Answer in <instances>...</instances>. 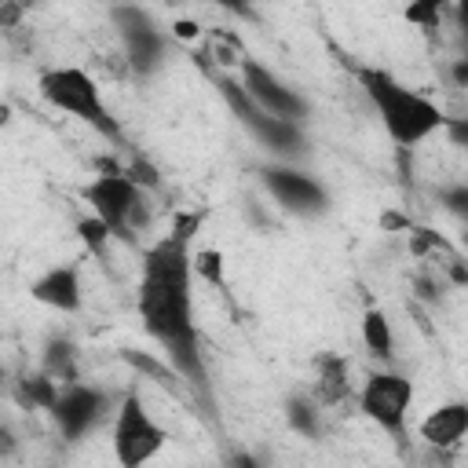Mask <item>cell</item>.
Wrapping results in <instances>:
<instances>
[{
	"label": "cell",
	"mask_w": 468,
	"mask_h": 468,
	"mask_svg": "<svg viewBox=\"0 0 468 468\" xmlns=\"http://www.w3.org/2000/svg\"><path fill=\"white\" fill-rule=\"evenodd\" d=\"M260 183L271 201L292 216H322L329 208V190L292 161H267L260 168Z\"/></svg>",
	"instance_id": "9"
},
{
	"label": "cell",
	"mask_w": 468,
	"mask_h": 468,
	"mask_svg": "<svg viewBox=\"0 0 468 468\" xmlns=\"http://www.w3.org/2000/svg\"><path fill=\"white\" fill-rule=\"evenodd\" d=\"M435 197H439V205H442L446 212H453L457 219H464V223H468V183H453V186H442Z\"/></svg>",
	"instance_id": "22"
},
{
	"label": "cell",
	"mask_w": 468,
	"mask_h": 468,
	"mask_svg": "<svg viewBox=\"0 0 468 468\" xmlns=\"http://www.w3.org/2000/svg\"><path fill=\"white\" fill-rule=\"evenodd\" d=\"M241 128L267 150L274 154V161H292L307 150V135H303V124L296 121H285V117H271L256 106V113L249 121H241Z\"/></svg>",
	"instance_id": "12"
},
{
	"label": "cell",
	"mask_w": 468,
	"mask_h": 468,
	"mask_svg": "<svg viewBox=\"0 0 468 468\" xmlns=\"http://www.w3.org/2000/svg\"><path fill=\"white\" fill-rule=\"evenodd\" d=\"M208 4L219 7V11L238 15V18H249V15H252V0H208Z\"/></svg>",
	"instance_id": "26"
},
{
	"label": "cell",
	"mask_w": 468,
	"mask_h": 468,
	"mask_svg": "<svg viewBox=\"0 0 468 468\" xmlns=\"http://www.w3.org/2000/svg\"><path fill=\"white\" fill-rule=\"evenodd\" d=\"M113 26L121 40V62L132 77H154L168 62V33L139 4H117Z\"/></svg>",
	"instance_id": "7"
},
{
	"label": "cell",
	"mask_w": 468,
	"mask_h": 468,
	"mask_svg": "<svg viewBox=\"0 0 468 468\" xmlns=\"http://www.w3.org/2000/svg\"><path fill=\"white\" fill-rule=\"evenodd\" d=\"M80 351H77V344H69L66 336H51L48 340V347H44V369L58 380V384H69V380H80Z\"/></svg>",
	"instance_id": "17"
},
{
	"label": "cell",
	"mask_w": 468,
	"mask_h": 468,
	"mask_svg": "<svg viewBox=\"0 0 468 468\" xmlns=\"http://www.w3.org/2000/svg\"><path fill=\"white\" fill-rule=\"evenodd\" d=\"M37 91L51 110L80 121L84 128H91L110 146H124V128H121L117 113L106 106L99 80L84 66H51V69H44L37 77Z\"/></svg>",
	"instance_id": "3"
},
{
	"label": "cell",
	"mask_w": 468,
	"mask_h": 468,
	"mask_svg": "<svg viewBox=\"0 0 468 468\" xmlns=\"http://www.w3.org/2000/svg\"><path fill=\"white\" fill-rule=\"evenodd\" d=\"M446 7H453V0H406V22L420 29H435Z\"/></svg>",
	"instance_id": "21"
},
{
	"label": "cell",
	"mask_w": 468,
	"mask_h": 468,
	"mask_svg": "<svg viewBox=\"0 0 468 468\" xmlns=\"http://www.w3.org/2000/svg\"><path fill=\"white\" fill-rule=\"evenodd\" d=\"M442 135L450 139V146H461L468 150V117H446V128Z\"/></svg>",
	"instance_id": "23"
},
{
	"label": "cell",
	"mask_w": 468,
	"mask_h": 468,
	"mask_svg": "<svg viewBox=\"0 0 468 468\" xmlns=\"http://www.w3.org/2000/svg\"><path fill=\"white\" fill-rule=\"evenodd\" d=\"M446 77H450V84H453V88L468 91V51H464V55H457V58H450Z\"/></svg>",
	"instance_id": "24"
},
{
	"label": "cell",
	"mask_w": 468,
	"mask_h": 468,
	"mask_svg": "<svg viewBox=\"0 0 468 468\" xmlns=\"http://www.w3.org/2000/svg\"><path fill=\"white\" fill-rule=\"evenodd\" d=\"M238 77H241L249 99H252L263 113H271V117H285V121H296V124H303V121L311 117V102H307L292 84H285L263 58L249 55V58L241 62Z\"/></svg>",
	"instance_id": "10"
},
{
	"label": "cell",
	"mask_w": 468,
	"mask_h": 468,
	"mask_svg": "<svg viewBox=\"0 0 468 468\" xmlns=\"http://www.w3.org/2000/svg\"><path fill=\"white\" fill-rule=\"evenodd\" d=\"M168 442L165 424L150 413L143 391L135 384H128L117 399L113 410V424H110V450L117 457L121 468H139L146 461H154Z\"/></svg>",
	"instance_id": "5"
},
{
	"label": "cell",
	"mask_w": 468,
	"mask_h": 468,
	"mask_svg": "<svg viewBox=\"0 0 468 468\" xmlns=\"http://www.w3.org/2000/svg\"><path fill=\"white\" fill-rule=\"evenodd\" d=\"M453 18H457V26H461L464 37H468V0H453Z\"/></svg>",
	"instance_id": "27"
},
{
	"label": "cell",
	"mask_w": 468,
	"mask_h": 468,
	"mask_svg": "<svg viewBox=\"0 0 468 468\" xmlns=\"http://www.w3.org/2000/svg\"><path fill=\"white\" fill-rule=\"evenodd\" d=\"M128 172H132V176H135V179H139L143 186H157V183H161V176H157V168H154L150 161H143V157H135Z\"/></svg>",
	"instance_id": "25"
},
{
	"label": "cell",
	"mask_w": 468,
	"mask_h": 468,
	"mask_svg": "<svg viewBox=\"0 0 468 468\" xmlns=\"http://www.w3.org/2000/svg\"><path fill=\"white\" fill-rule=\"evenodd\" d=\"M205 55H208L223 73H238L241 62L249 58V48L241 44V37H238L234 29L216 26V29H205Z\"/></svg>",
	"instance_id": "16"
},
{
	"label": "cell",
	"mask_w": 468,
	"mask_h": 468,
	"mask_svg": "<svg viewBox=\"0 0 468 468\" xmlns=\"http://www.w3.org/2000/svg\"><path fill=\"white\" fill-rule=\"evenodd\" d=\"M417 439L431 450H453L457 442H464L468 439V402L450 399V402L431 406L417 424Z\"/></svg>",
	"instance_id": "13"
},
{
	"label": "cell",
	"mask_w": 468,
	"mask_h": 468,
	"mask_svg": "<svg viewBox=\"0 0 468 468\" xmlns=\"http://www.w3.org/2000/svg\"><path fill=\"white\" fill-rule=\"evenodd\" d=\"M413 399H417L413 380L406 373L391 369V366H380V369H373L362 380L358 399H355V410L373 428H380L391 442H406L410 439V410H413Z\"/></svg>",
	"instance_id": "6"
},
{
	"label": "cell",
	"mask_w": 468,
	"mask_h": 468,
	"mask_svg": "<svg viewBox=\"0 0 468 468\" xmlns=\"http://www.w3.org/2000/svg\"><path fill=\"white\" fill-rule=\"evenodd\" d=\"M29 300H37L40 307H51L58 314H77L84 307V278L77 263H55L48 271H40L29 282Z\"/></svg>",
	"instance_id": "11"
},
{
	"label": "cell",
	"mask_w": 468,
	"mask_h": 468,
	"mask_svg": "<svg viewBox=\"0 0 468 468\" xmlns=\"http://www.w3.org/2000/svg\"><path fill=\"white\" fill-rule=\"evenodd\" d=\"M355 77H358V88L366 91L373 113L380 117L384 135L399 150H417L431 135H442L450 113L431 95L402 84L395 73H388L380 66H358Z\"/></svg>",
	"instance_id": "2"
},
{
	"label": "cell",
	"mask_w": 468,
	"mask_h": 468,
	"mask_svg": "<svg viewBox=\"0 0 468 468\" xmlns=\"http://www.w3.org/2000/svg\"><path fill=\"white\" fill-rule=\"evenodd\" d=\"M172 29H176V37H183V40H186V37H197V26H194V22H176Z\"/></svg>",
	"instance_id": "28"
},
{
	"label": "cell",
	"mask_w": 468,
	"mask_h": 468,
	"mask_svg": "<svg viewBox=\"0 0 468 468\" xmlns=\"http://www.w3.org/2000/svg\"><path fill=\"white\" fill-rule=\"evenodd\" d=\"M117 399L113 391L99 388V384H88V380H69L62 384L55 406L48 410L55 431L66 439V442H84L106 417H113L117 410Z\"/></svg>",
	"instance_id": "8"
},
{
	"label": "cell",
	"mask_w": 468,
	"mask_h": 468,
	"mask_svg": "<svg viewBox=\"0 0 468 468\" xmlns=\"http://www.w3.org/2000/svg\"><path fill=\"white\" fill-rule=\"evenodd\" d=\"M201 216H179L168 234L143 249L135 289V314L143 333L161 347L168 369L208 399V366L201 351V325L194 314V230Z\"/></svg>",
	"instance_id": "1"
},
{
	"label": "cell",
	"mask_w": 468,
	"mask_h": 468,
	"mask_svg": "<svg viewBox=\"0 0 468 468\" xmlns=\"http://www.w3.org/2000/svg\"><path fill=\"white\" fill-rule=\"evenodd\" d=\"M77 238H80V245H84L95 260H106V256H110V245L117 241L113 230H110L95 212H88V216L77 219Z\"/></svg>",
	"instance_id": "19"
},
{
	"label": "cell",
	"mask_w": 468,
	"mask_h": 468,
	"mask_svg": "<svg viewBox=\"0 0 468 468\" xmlns=\"http://www.w3.org/2000/svg\"><path fill=\"white\" fill-rule=\"evenodd\" d=\"M80 197L88 212H95L113 230L117 241L139 245L143 227L150 223V197H146V186L128 168H106L91 176L80 186Z\"/></svg>",
	"instance_id": "4"
},
{
	"label": "cell",
	"mask_w": 468,
	"mask_h": 468,
	"mask_svg": "<svg viewBox=\"0 0 468 468\" xmlns=\"http://www.w3.org/2000/svg\"><path fill=\"white\" fill-rule=\"evenodd\" d=\"M358 336H362V347H366L380 366H388V362L395 358V329H391V318L384 314V307H366V311H362Z\"/></svg>",
	"instance_id": "15"
},
{
	"label": "cell",
	"mask_w": 468,
	"mask_h": 468,
	"mask_svg": "<svg viewBox=\"0 0 468 468\" xmlns=\"http://www.w3.org/2000/svg\"><path fill=\"white\" fill-rule=\"evenodd\" d=\"M194 274H197L205 285H212V289H227L219 249H194Z\"/></svg>",
	"instance_id": "20"
},
{
	"label": "cell",
	"mask_w": 468,
	"mask_h": 468,
	"mask_svg": "<svg viewBox=\"0 0 468 468\" xmlns=\"http://www.w3.org/2000/svg\"><path fill=\"white\" fill-rule=\"evenodd\" d=\"M322 417H325V410H322V402H318L311 391L285 399V420H289V428H292L296 435L314 439V435L322 431Z\"/></svg>",
	"instance_id": "18"
},
{
	"label": "cell",
	"mask_w": 468,
	"mask_h": 468,
	"mask_svg": "<svg viewBox=\"0 0 468 468\" xmlns=\"http://www.w3.org/2000/svg\"><path fill=\"white\" fill-rule=\"evenodd\" d=\"M311 395L322 402V410H344L355 406L358 391L351 388V373H347V358L344 355H322L314 362V384Z\"/></svg>",
	"instance_id": "14"
}]
</instances>
